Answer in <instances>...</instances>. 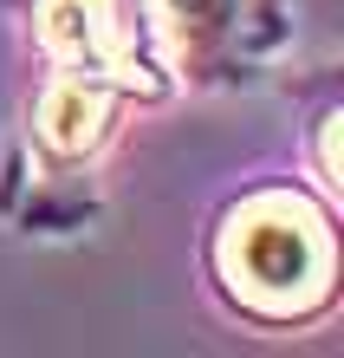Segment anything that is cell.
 <instances>
[{"instance_id":"obj_1","label":"cell","mask_w":344,"mask_h":358,"mask_svg":"<svg viewBox=\"0 0 344 358\" xmlns=\"http://www.w3.org/2000/svg\"><path fill=\"white\" fill-rule=\"evenodd\" d=\"M208 280L247 326L299 332L338 306V222L299 182L241 189L208 228Z\"/></svg>"},{"instance_id":"obj_2","label":"cell","mask_w":344,"mask_h":358,"mask_svg":"<svg viewBox=\"0 0 344 358\" xmlns=\"http://www.w3.org/2000/svg\"><path fill=\"white\" fill-rule=\"evenodd\" d=\"M33 39L46 66L117 85L130 104L176 92V52L156 20V0H33Z\"/></svg>"},{"instance_id":"obj_3","label":"cell","mask_w":344,"mask_h":358,"mask_svg":"<svg viewBox=\"0 0 344 358\" xmlns=\"http://www.w3.org/2000/svg\"><path fill=\"white\" fill-rule=\"evenodd\" d=\"M156 20L182 78L195 72L208 85H234V78L260 72L286 39L279 0H156Z\"/></svg>"},{"instance_id":"obj_4","label":"cell","mask_w":344,"mask_h":358,"mask_svg":"<svg viewBox=\"0 0 344 358\" xmlns=\"http://www.w3.org/2000/svg\"><path fill=\"white\" fill-rule=\"evenodd\" d=\"M124 111H130V98H124L117 85L52 66L39 98H33V117H27L33 157L46 163V170H84V163H98L104 143L117 137Z\"/></svg>"}]
</instances>
